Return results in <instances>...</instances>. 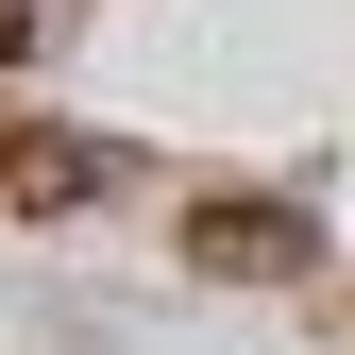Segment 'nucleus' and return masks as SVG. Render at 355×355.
Returning a JSON list of instances; mask_svg holds the SVG:
<instances>
[{
	"label": "nucleus",
	"instance_id": "1",
	"mask_svg": "<svg viewBox=\"0 0 355 355\" xmlns=\"http://www.w3.org/2000/svg\"><path fill=\"white\" fill-rule=\"evenodd\" d=\"M169 254L220 288H288V271H322V220H304L288 187H203L187 220H169Z\"/></svg>",
	"mask_w": 355,
	"mask_h": 355
},
{
	"label": "nucleus",
	"instance_id": "2",
	"mask_svg": "<svg viewBox=\"0 0 355 355\" xmlns=\"http://www.w3.org/2000/svg\"><path fill=\"white\" fill-rule=\"evenodd\" d=\"M102 187H119V153H102V136H68V119H17V136H0V203L68 220V203H102Z\"/></svg>",
	"mask_w": 355,
	"mask_h": 355
},
{
	"label": "nucleus",
	"instance_id": "3",
	"mask_svg": "<svg viewBox=\"0 0 355 355\" xmlns=\"http://www.w3.org/2000/svg\"><path fill=\"white\" fill-rule=\"evenodd\" d=\"M0 51H34V0H0Z\"/></svg>",
	"mask_w": 355,
	"mask_h": 355
}]
</instances>
